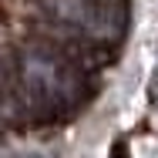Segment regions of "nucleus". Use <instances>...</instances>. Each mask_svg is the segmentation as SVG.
<instances>
[{
  "instance_id": "obj_1",
  "label": "nucleus",
  "mask_w": 158,
  "mask_h": 158,
  "mask_svg": "<svg viewBox=\"0 0 158 158\" xmlns=\"http://www.w3.org/2000/svg\"><path fill=\"white\" fill-rule=\"evenodd\" d=\"M17 74L10 71V98H24L34 114H64L81 98V77L61 54L44 44H24L17 51Z\"/></svg>"
},
{
  "instance_id": "obj_3",
  "label": "nucleus",
  "mask_w": 158,
  "mask_h": 158,
  "mask_svg": "<svg viewBox=\"0 0 158 158\" xmlns=\"http://www.w3.org/2000/svg\"><path fill=\"white\" fill-rule=\"evenodd\" d=\"M114 158H125V145H118V148H114Z\"/></svg>"
},
{
  "instance_id": "obj_2",
  "label": "nucleus",
  "mask_w": 158,
  "mask_h": 158,
  "mask_svg": "<svg viewBox=\"0 0 158 158\" xmlns=\"http://www.w3.org/2000/svg\"><path fill=\"white\" fill-rule=\"evenodd\" d=\"M40 7L57 24L84 31L98 44L121 40L128 27V10L121 0H40Z\"/></svg>"
},
{
  "instance_id": "obj_4",
  "label": "nucleus",
  "mask_w": 158,
  "mask_h": 158,
  "mask_svg": "<svg viewBox=\"0 0 158 158\" xmlns=\"http://www.w3.org/2000/svg\"><path fill=\"white\" fill-rule=\"evenodd\" d=\"M24 158H37V155H24Z\"/></svg>"
}]
</instances>
